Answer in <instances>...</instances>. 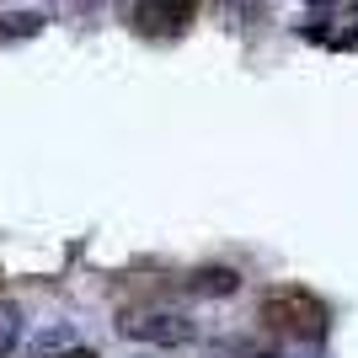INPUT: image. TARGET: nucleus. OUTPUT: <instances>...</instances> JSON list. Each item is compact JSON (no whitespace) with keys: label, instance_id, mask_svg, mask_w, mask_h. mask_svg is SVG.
I'll list each match as a JSON object with an SVG mask.
<instances>
[{"label":"nucleus","instance_id":"423d86ee","mask_svg":"<svg viewBox=\"0 0 358 358\" xmlns=\"http://www.w3.org/2000/svg\"><path fill=\"white\" fill-rule=\"evenodd\" d=\"M16 331H22V315H16V305H0V358H6V348L16 343Z\"/></svg>","mask_w":358,"mask_h":358},{"label":"nucleus","instance_id":"f257e3e1","mask_svg":"<svg viewBox=\"0 0 358 358\" xmlns=\"http://www.w3.org/2000/svg\"><path fill=\"white\" fill-rule=\"evenodd\" d=\"M262 321H273L278 331H289L299 343H321L331 327V310H327V299H315L310 289H273L262 299Z\"/></svg>","mask_w":358,"mask_h":358},{"label":"nucleus","instance_id":"20e7f679","mask_svg":"<svg viewBox=\"0 0 358 358\" xmlns=\"http://www.w3.org/2000/svg\"><path fill=\"white\" fill-rule=\"evenodd\" d=\"M236 273L230 268H198L193 273V294H203V299H224V294H236Z\"/></svg>","mask_w":358,"mask_h":358},{"label":"nucleus","instance_id":"7ed1b4c3","mask_svg":"<svg viewBox=\"0 0 358 358\" xmlns=\"http://www.w3.org/2000/svg\"><path fill=\"white\" fill-rule=\"evenodd\" d=\"M193 6L198 0H139V27L145 32H161V38H171V32H182L187 22H193Z\"/></svg>","mask_w":358,"mask_h":358},{"label":"nucleus","instance_id":"39448f33","mask_svg":"<svg viewBox=\"0 0 358 358\" xmlns=\"http://www.w3.org/2000/svg\"><path fill=\"white\" fill-rule=\"evenodd\" d=\"M38 27H43V16H38V11H11V16H0V38H32Z\"/></svg>","mask_w":358,"mask_h":358},{"label":"nucleus","instance_id":"f03ea898","mask_svg":"<svg viewBox=\"0 0 358 358\" xmlns=\"http://www.w3.org/2000/svg\"><path fill=\"white\" fill-rule=\"evenodd\" d=\"M118 331H123V337H134V343H155V348L193 343V321L177 315V310H123Z\"/></svg>","mask_w":358,"mask_h":358}]
</instances>
